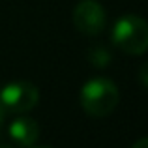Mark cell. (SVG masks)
<instances>
[{
  "mask_svg": "<svg viewBox=\"0 0 148 148\" xmlns=\"http://www.w3.org/2000/svg\"><path fill=\"white\" fill-rule=\"evenodd\" d=\"M86 58H88V62H90L92 66H96V68H105V66L109 64V60H111V54H109L103 47H92L88 51Z\"/></svg>",
  "mask_w": 148,
  "mask_h": 148,
  "instance_id": "8992f818",
  "label": "cell"
},
{
  "mask_svg": "<svg viewBox=\"0 0 148 148\" xmlns=\"http://www.w3.org/2000/svg\"><path fill=\"white\" fill-rule=\"evenodd\" d=\"M139 81H141V84L145 88H148V64H145L141 68V71H139Z\"/></svg>",
  "mask_w": 148,
  "mask_h": 148,
  "instance_id": "52a82bcc",
  "label": "cell"
},
{
  "mask_svg": "<svg viewBox=\"0 0 148 148\" xmlns=\"http://www.w3.org/2000/svg\"><path fill=\"white\" fill-rule=\"evenodd\" d=\"M131 148H148V137H145V139H139L137 143H135Z\"/></svg>",
  "mask_w": 148,
  "mask_h": 148,
  "instance_id": "ba28073f",
  "label": "cell"
},
{
  "mask_svg": "<svg viewBox=\"0 0 148 148\" xmlns=\"http://www.w3.org/2000/svg\"><path fill=\"white\" fill-rule=\"evenodd\" d=\"M8 135L19 148H30L40 137V126L30 116H17L8 126Z\"/></svg>",
  "mask_w": 148,
  "mask_h": 148,
  "instance_id": "5b68a950",
  "label": "cell"
},
{
  "mask_svg": "<svg viewBox=\"0 0 148 148\" xmlns=\"http://www.w3.org/2000/svg\"><path fill=\"white\" fill-rule=\"evenodd\" d=\"M111 40L126 54H145L148 51V23L139 15H122L112 25Z\"/></svg>",
  "mask_w": 148,
  "mask_h": 148,
  "instance_id": "7a4b0ae2",
  "label": "cell"
},
{
  "mask_svg": "<svg viewBox=\"0 0 148 148\" xmlns=\"http://www.w3.org/2000/svg\"><path fill=\"white\" fill-rule=\"evenodd\" d=\"M40 101V90L30 81H15L0 88V105L6 112L23 114L32 111Z\"/></svg>",
  "mask_w": 148,
  "mask_h": 148,
  "instance_id": "3957f363",
  "label": "cell"
},
{
  "mask_svg": "<svg viewBox=\"0 0 148 148\" xmlns=\"http://www.w3.org/2000/svg\"><path fill=\"white\" fill-rule=\"evenodd\" d=\"M4 118H6V111H4V107L0 105V130H2V126H4Z\"/></svg>",
  "mask_w": 148,
  "mask_h": 148,
  "instance_id": "9c48e42d",
  "label": "cell"
},
{
  "mask_svg": "<svg viewBox=\"0 0 148 148\" xmlns=\"http://www.w3.org/2000/svg\"><path fill=\"white\" fill-rule=\"evenodd\" d=\"M73 25L84 36H98L103 32L107 15L105 8L96 0H81L73 10Z\"/></svg>",
  "mask_w": 148,
  "mask_h": 148,
  "instance_id": "277c9868",
  "label": "cell"
},
{
  "mask_svg": "<svg viewBox=\"0 0 148 148\" xmlns=\"http://www.w3.org/2000/svg\"><path fill=\"white\" fill-rule=\"evenodd\" d=\"M0 148H13V146H8V145H0Z\"/></svg>",
  "mask_w": 148,
  "mask_h": 148,
  "instance_id": "30bf717a",
  "label": "cell"
},
{
  "mask_svg": "<svg viewBox=\"0 0 148 148\" xmlns=\"http://www.w3.org/2000/svg\"><path fill=\"white\" fill-rule=\"evenodd\" d=\"M79 101L83 111L92 118H105L109 116L120 101L118 86L111 79L105 77H94L86 81L81 88Z\"/></svg>",
  "mask_w": 148,
  "mask_h": 148,
  "instance_id": "6da1fadb",
  "label": "cell"
},
{
  "mask_svg": "<svg viewBox=\"0 0 148 148\" xmlns=\"http://www.w3.org/2000/svg\"><path fill=\"white\" fill-rule=\"evenodd\" d=\"M30 148H51V146H30Z\"/></svg>",
  "mask_w": 148,
  "mask_h": 148,
  "instance_id": "8fae6325",
  "label": "cell"
}]
</instances>
